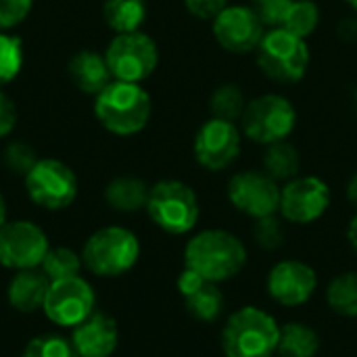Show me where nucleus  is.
Listing matches in <instances>:
<instances>
[{
	"mask_svg": "<svg viewBox=\"0 0 357 357\" xmlns=\"http://www.w3.org/2000/svg\"><path fill=\"white\" fill-rule=\"evenodd\" d=\"M264 23L251 6H226L213 17V36L218 44L234 54L253 52L264 40Z\"/></svg>",
	"mask_w": 357,
	"mask_h": 357,
	"instance_id": "nucleus-14",
	"label": "nucleus"
},
{
	"mask_svg": "<svg viewBox=\"0 0 357 357\" xmlns=\"http://www.w3.org/2000/svg\"><path fill=\"white\" fill-rule=\"evenodd\" d=\"M48 287H50V280L40 268L19 270L10 278L8 289H6L8 305L21 314H33V312L42 310Z\"/></svg>",
	"mask_w": 357,
	"mask_h": 357,
	"instance_id": "nucleus-19",
	"label": "nucleus"
},
{
	"mask_svg": "<svg viewBox=\"0 0 357 357\" xmlns=\"http://www.w3.org/2000/svg\"><path fill=\"white\" fill-rule=\"evenodd\" d=\"M33 0H0V29H13L25 21Z\"/></svg>",
	"mask_w": 357,
	"mask_h": 357,
	"instance_id": "nucleus-34",
	"label": "nucleus"
},
{
	"mask_svg": "<svg viewBox=\"0 0 357 357\" xmlns=\"http://www.w3.org/2000/svg\"><path fill=\"white\" fill-rule=\"evenodd\" d=\"M328 305L345 316V318H357V272H345L328 284L326 291Z\"/></svg>",
	"mask_w": 357,
	"mask_h": 357,
	"instance_id": "nucleus-26",
	"label": "nucleus"
},
{
	"mask_svg": "<svg viewBox=\"0 0 357 357\" xmlns=\"http://www.w3.org/2000/svg\"><path fill=\"white\" fill-rule=\"evenodd\" d=\"M146 211L157 228L176 236L190 232L201 213L195 190L180 180L157 182L149 192Z\"/></svg>",
	"mask_w": 357,
	"mask_h": 357,
	"instance_id": "nucleus-5",
	"label": "nucleus"
},
{
	"mask_svg": "<svg viewBox=\"0 0 357 357\" xmlns=\"http://www.w3.org/2000/svg\"><path fill=\"white\" fill-rule=\"evenodd\" d=\"M178 291L184 297L188 314L201 322H213L224 312V295L215 282L205 280L197 272L184 268L178 276Z\"/></svg>",
	"mask_w": 357,
	"mask_h": 357,
	"instance_id": "nucleus-18",
	"label": "nucleus"
},
{
	"mask_svg": "<svg viewBox=\"0 0 357 357\" xmlns=\"http://www.w3.org/2000/svg\"><path fill=\"white\" fill-rule=\"evenodd\" d=\"M105 59L113 79L140 84L157 69L159 48L149 33L138 29L130 33H117L107 46Z\"/></svg>",
	"mask_w": 357,
	"mask_h": 357,
	"instance_id": "nucleus-7",
	"label": "nucleus"
},
{
	"mask_svg": "<svg viewBox=\"0 0 357 357\" xmlns=\"http://www.w3.org/2000/svg\"><path fill=\"white\" fill-rule=\"evenodd\" d=\"M259 69L278 84H297L310 67V48L303 38L272 27L257 46Z\"/></svg>",
	"mask_w": 357,
	"mask_h": 357,
	"instance_id": "nucleus-6",
	"label": "nucleus"
},
{
	"mask_svg": "<svg viewBox=\"0 0 357 357\" xmlns=\"http://www.w3.org/2000/svg\"><path fill=\"white\" fill-rule=\"evenodd\" d=\"M295 0H251V8L257 13L264 25L282 27Z\"/></svg>",
	"mask_w": 357,
	"mask_h": 357,
	"instance_id": "nucleus-33",
	"label": "nucleus"
},
{
	"mask_svg": "<svg viewBox=\"0 0 357 357\" xmlns=\"http://www.w3.org/2000/svg\"><path fill=\"white\" fill-rule=\"evenodd\" d=\"M38 161V155L33 151V146H29L27 142H10L4 149V165L8 167V172L25 176Z\"/></svg>",
	"mask_w": 357,
	"mask_h": 357,
	"instance_id": "nucleus-32",
	"label": "nucleus"
},
{
	"mask_svg": "<svg viewBox=\"0 0 357 357\" xmlns=\"http://www.w3.org/2000/svg\"><path fill=\"white\" fill-rule=\"evenodd\" d=\"M318 289V276L312 266L284 259L278 261L268 274V293L274 301L287 307L307 303Z\"/></svg>",
	"mask_w": 357,
	"mask_h": 357,
	"instance_id": "nucleus-16",
	"label": "nucleus"
},
{
	"mask_svg": "<svg viewBox=\"0 0 357 357\" xmlns=\"http://www.w3.org/2000/svg\"><path fill=\"white\" fill-rule=\"evenodd\" d=\"M320 351L318 333L303 322H289L280 326L278 354L282 357H316Z\"/></svg>",
	"mask_w": 357,
	"mask_h": 357,
	"instance_id": "nucleus-22",
	"label": "nucleus"
},
{
	"mask_svg": "<svg viewBox=\"0 0 357 357\" xmlns=\"http://www.w3.org/2000/svg\"><path fill=\"white\" fill-rule=\"evenodd\" d=\"M184 4H186L188 13L195 15L197 19L213 21V17L228 6V0H184Z\"/></svg>",
	"mask_w": 357,
	"mask_h": 357,
	"instance_id": "nucleus-35",
	"label": "nucleus"
},
{
	"mask_svg": "<svg viewBox=\"0 0 357 357\" xmlns=\"http://www.w3.org/2000/svg\"><path fill=\"white\" fill-rule=\"evenodd\" d=\"M339 36L343 40H356L357 38V19H345L339 25Z\"/></svg>",
	"mask_w": 357,
	"mask_h": 357,
	"instance_id": "nucleus-37",
	"label": "nucleus"
},
{
	"mask_svg": "<svg viewBox=\"0 0 357 357\" xmlns=\"http://www.w3.org/2000/svg\"><path fill=\"white\" fill-rule=\"evenodd\" d=\"M347 238H349V245L354 247V251L357 253V215L349 222V228H347Z\"/></svg>",
	"mask_w": 357,
	"mask_h": 357,
	"instance_id": "nucleus-38",
	"label": "nucleus"
},
{
	"mask_svg": "<svg viewBox=\"0 0 357 357\" xmlns=\"http://www.w3.org/2000/svg\"><path fill=\"white\" fill-rule=\"evenodd\" d=\"M345 2H347L354 10H357V0H345Z\"/></svg>",
	"mask_w": 357,
	"mask_h": 357,
	"instance_id": "nucleus-41",
	"label": "nucleus"
},
{
	"mask_svg": "<svg viewBox=\"0 0 357 357\" xmlns=\"http://www.w3.org/2000/svg\"><path fill=\"white\" fill-rule=\"evenodd\" d=\"M17 126V109L15 102L0 90V138H6Z\"/></svg>",
	"mask_w": 357,
	"mask_h": 357,
	"instance_id": "nucleus-36",
	"label": "nucleus"
},
{
	"mask_svg": "<svg viewBox=\"0 0 357 357\" xmlns=\"http://www.w3.org/2000/svg\"><path fill=\"white\" fill-rule=\"evenodd\" d=\"M241 155V132L236 123L211 117L195 136V157L201 167L222 172Z\"/></svg>",
	"mask_w": 357,
	"mask_h": 357,
	"instance_id": "nucleus-15",
	"label": "nucleus"
},
{
	"mask_svg": "<svg viewBox=\"0 0 357 357\" xmlns=\"http://www.w3.org/2000/svg\"><path fill=\"white\" fill-rule=\"evenodd\" d=\"M230 203L245 215L259 220L276 215L280 209V188L276 180L261 172H241L228 182Z\"/></svg>",
	"mask_w": 357,
	"mask_h": 357,
	"instance_id": "nucleus-12",
	"label": "nucleus"
},
{
	"mask_svg": "<svg viewBox=\"0 0 357 357\" xmlns=\"http://www.w3.org/2000/svg\"><path fill=\"white\" fill-rule=\"evenodd\" d=\"M243 132L259 144L287 140L297 123V111L289 98L280 94H264L247 102L243 113Z\"/></svg>",
	"mask_w": 357,
	"mask_h": 357,
	"instance_id": "nucleus-8",
	"label": "nucleus"
},
{
	"mask_svg": "<svg viewBox=\"0 0 357 357\" xmlns=\"http://www.w3.org/2000/svg\"><path fill=\"white\" fill-rule=\"evenodd\" d=\"M253 238L261 249L274 251L284 243V228L282 222L276 215H268V218H259L255 220L253 226Z\"/></svg>",
	"mask_w": 357,
	"mask_h": 357,
	"instance_id": "nucleus-31",
	"label": "nucleus"
},
{
	"mask_svg": "<svg viewBox=\"0 0 357 357\" xmlns=\"http://www.w3.org/2000/svg\"><path fill=\"white\" fill-rule=\"evenodd\" d=\"M299 165H301L299 153L293 144H289L287 140L268 144L266 155H264V167L272 180L276 182L293 180L299 172Z\"/></svg>",
	"mask_w": 357,
	"mask_h": 357,
	"instance_id": "nucleus-24",
	"label": "nucleus"
},
{
	"mask_svg": "<svg viewBox=\"0 0 357 357\" xmlns=\"http://www.w3.org/2000/svg\"><path fill=\"white\" fill-rule=\"evenodd\" d=\"M48 249L46 232L33 222L15 220L0 228V266L8 270L40 268Z\"/></svg>",
	"mask_w": 357,
	"mask_h": 357,
	"instance_id": "nucleus-11",
	"label": "nucleus"
},
{
	"mask_svg": "<svg viewBox=\"0 0 357 357\" xmlns=\"http://www.w3.org/2000/svg\"><path fill=\"white\" fill-rule=\"evenodd\" d=\"M21 357H79L71 339H65L61 335H40L31 339L23 351Z\"/></svg>",
	"mask_w": 357,
	"mask_h": 357,
	"instance_id": "nucleus-30",
	"label": "nucleus"
},
{
	"mask_svg": "<svg viewBox=\"0 0 357 357\" xmlns=\"http://www.w3.org/2000/svg\"><path fill=\"white\" fill-rule=\"evenodd\" d=\"M151 94L132 82L113 79L94 98V115L100 126L115 136H134L142 132L151 119Z\"/></svg>",
	"mask_w": 357,
	"mask_h": 357,
	"instance_id": "nucleus-2",
	"label": "nucleus"
},
{
	"mask_svg": "<svg viewBox=\"0 0 357 357\" xmlns=\"http://www.w3.org/2000/svg\"><path fill=\"white\" fill-rule=\"evenodd\" d=\"M209 109H211V115L215 119H224V121L236 123L238 119H243V113L247 109L245 94H243V90L236 84L226 82V84L218 86L215 92L211 94Z\"/></svg>",
	"mask_w": 357,
	"mask_h": 357,
	"instance_id": "nucleus-25",
	"label": "nucleus"
},
{
	"mask_svg": "<svg viewBox=\"0 0 357 357\" xmlns=\"http://www.w3.org/2000/svg\"><path fill=\"white\" fill-rule=\"evenodd\" d=\"M247 264V249L228 230H203L184 247V268L209 282L234 278Z\"/></svg>",
	"mask_w": 357,
	"mask_h": 357,
	"instance_id": "nucleus-1",
	"label": "nucleus"
},
{
	"mask_svg": "<svg viewBox=\"0 0 357 357\" xmlns=\"http://www.w3.org/2000/svg\"><path fill=\"white\" fill-rule=\"evenodd\" d=\"M67 69H69L71 82L84 94L96 96L113 82V75H111V69L107 65L105 54H100L96 50H90V48L75 52L71 56Z\"/></svg>",
	"mask_w": 357,
	"mask_h": 357,
	"instance_id": "nucleus-20",
	"label": "nucleus"
},
{
	"mask_svg": "<svg viewBox=\"0 0 357 357\" xmlns=\"http://www.w3.org/2000/svg\"><path fill=\"white\" fill-rule=\"evenodd\" d=\"M331 205V188L316 176L293 178L280 190V213L293 224H312L320 220Z\"/></svg>",
	"mask_w": 357,
	"mask_h": 357,
	"instance_id": "nucleus-13",
	"label": "nucleus"
},
{
	"mask_svg": "<svg viewBox=\"0 0 357 357\" xmlns=\"http://www.w3.org/2000/svg\"><path fill=\"white\" fill-rule=\"evenodd\" d=\"M6 224V201H4V197H2V192H0V228Z\"/></svg>",
	"mask_w": 357,
	"mask_h": 357,
	"instance_id": "nucleus-40",
	"label": "nucleus"
},
{
	"mask_svg": "<svg viewBox=\"0 0 357 357\" xmlns=\"http://www.w3.org/2000/svg\"><path fill=\"white\" fill-rule=\"evenodd\" d=\"M280 326L268 312L247 305L234 312L222 331L226 357H272L278 351Z\"/></svg>",
	"mask_w": 357,
	"mask_h": 357,
	"instance_id": "nucleus-3",
	"label": "nucleus"
},
{
	"mask_svg": "<svg viewBox=\"0 0 357 357\" xmlns=\"http://www.w3.org/2000/svg\"><path fill=\"white\" fill-rule=\"evenodd\" d=\"M71 343L79 357H111L119 343L117 322L102 312H94L71 328Z\"/></svg>",
	"mask_w": 357,
	"mask_h": 357,
	"instance_id": "nucleus-17",
	"label": "nucleus"
},
{
	"mask_svg": "<svg viewBox=\"0 0 357 357\" xmlns=\"http://www.w3.org/2000/svg\"><path fill=\"white\" fill-rule=\"evenodd\" d=\"M42 312L52 324L61 328H73L96 312V293L82 276L52 280Z\"/></svg>",
	"mask_w": 357,
	"mask_h": 357,
	"instance_id": "nucleus-10",
	"label": "nucleus"
},
{
	"mask_svg": "<svg viewBox=\"0 0 357 357\" xmlns=\"http://www.w3.org/2000/svg\"><path fill=\"white\" fill-rule=\"evenodd\" d=\"M102 15L107 25L117 33L138 31L146 19L144 0H105Z\"/></svg>",
	"mask_w": 357,
	"mask_h": 357,
	"instance_id": "nucleus-23",
	"label": "nucleus"
},
{
	"mask_svg": "<svg viewBox=\"0 0 357 357\" xmlns=\"http://www.w3.org/2000/svg\"><path fill=\"white\" fill-rule=\"evenodd\" d=\"M23 178L27 197L42 209H67L77 197V176L59 159H38Z\"/></svg>",
	"mask_w": 357,
	"mask_h": 357,
	"instance_id": "nucleus-9",
	"label": "nucleus"
},
{
	"mask_svg": "<svg viewBox=\"0 0 357 357\" xmlns=\"http://www.w3.org/2000/svg\"><path fill=\"white\" fill-rule=\"evenodd\" d=\"M23 67V42L17 36L0 31V86L13 82Z\"/></svg>",
	"mask_w": 357,
	"mask_h": 357,
	"instance_id": "nucleus-29",
	"label": "nucleus"
},
{
	"mask_svg": "<svg viewBox=\"0 0 357 357\" xmlns=\"http://www.w3.org/2000/svg\"><path fill=\"white\" fill-rule=\"evenodd\" d=\"M140 257L138 236L123 226H105L90 234L82 261L88 272L100 278H115L130 272Z\"/></svg>",
	"mask_w": 357,
	"mask_h": 357,
	"instance_id": "nucleus-4",
	"label": "nucleus"
},
{
	"mask_svg": "<svg viewBox=\"0 0 357 357\" xmlns=\"http://www.w3.org/2000/svg\"><path fill=\"white\" fill-rule=\"evenodd\" d=\"M151 188L144 180L134 176H119L111 180L105 188V201L111 209L121 213H134L146 209Z\"/></svg>",
	"mask_w": 357,
	"mask_h": 357,
	"instance_id": "nucleus-21",
	"label": "nucleus"
},
{
	"mask_svg": "<svg viewBox=\"0 0 357 357\" xmlns=\"http://www.w3.org/2000/svg\"><path fill=\"white\" fill-rule=\"evenodd\" d=\"M320 23V8L314 0H295L282 27L299 38H310Z\"/></svg>",
	"mask_w": 357,
	"mask_h": 357,
	"instance_id": "nucleus-28",
	"label": "nucleus"
},
{
	"mask_svg": "<svg viewBox=\"0 0 357 357\" xmlns=\"http://www.w3.org/2000/svg\"><path fill=\"white\" fill-rule=\"evenodd\" d=\"M347 199H349V203L357 207V174L349 180V184H347Z\"/></svg>",
	"mask_w": 357,
	"mask_h": 357,
	"instance_id": "nucleus-39",
	"label": "nucleus"
},
{
	"mask_svg": "<svg viewBox=\"0 0 357 357\" xmlns=\"http://www.w3.org/2000/svg\"><path fill=\"white\" fill-rule=\"evenodd\" d=\"M84 261L82 255H77L73 249L69 247H50L40 270L48 276V280H63V278H71V276H79Z\"/></svg>",
	"mask_w": 357,
	"mask_h": 357,
	"instance_id": "nucleus-27",
	"label": "nucleus"
}]
</instances>
